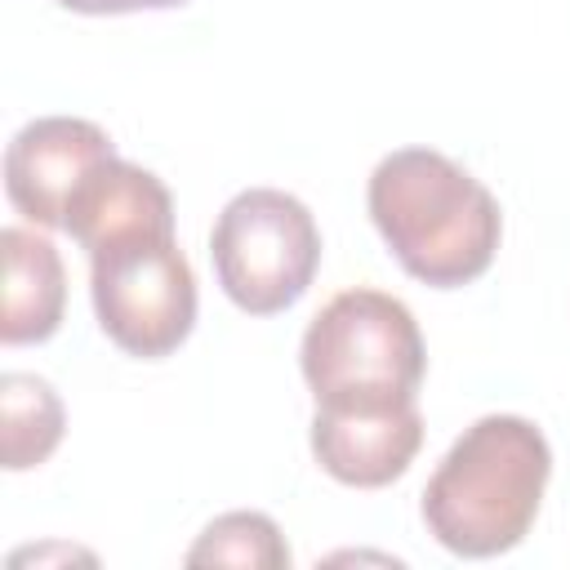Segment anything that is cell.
I'll return each mask as SVG.
<instances>
[{
  "label": "cell",
  "instance_id": "obj_3",
  "mask_svg": "<svg viewBox=\"0 0 570 570\" xmlns=\"http://www.w3.org/2000/svg\"><path fill=\"white\" fill-rule=\"evenodd\" d=\"M298 365L321 410H379L419 396L428 347L401 298L356 285L312 316Z\"/></svg>",
  "mask_w": 570,
  "mask_h": 570
},
{
  "label": "cell",
  "instance_id": "obj_8",
  "mask_svg": "<svg viewBox=\"0 0 570 570\" xmlns=\"http://www.w3.org/2000/svg\"><path fill=\"white\" fill-rule=\"evenodd\" d=\"M151 227H174L169 187L151 169L116 156L76 191L62 232H71V240L85 254H94L107 240H120V236H134V232H151Z\"/></svg>",
  "mask_w": 570,
  "mask_h": 570
},
{
  "label": "cell",
  "instance_id": "obj_4",
  "mask_svg": "<svg viewBox=\"0 0 570 570\" xmlns=\"http://www.w3.org/2000/svg\"><path fill=\"white\" fill-rule=\"evenodd\" d=\"M209 258L223 294L240 312L276 316L307 294L321 267V232L298 196L281 187H245L223 205Z\"/></svg>",
  "mask_w": 570,
  "mask_h": 570
},
{
  "label": "cell",
  "instance_id": "obj_11",
  "mask_svg": "<svg viewBox=\"0 0 570 570\" xmlns=\"http://www.w3.org/2000/svg\"><path fill=\"white\" fill-rule=\"evenodd\" d=\"M187 566H254V570H285L289 543L267 512H223L200 530L187 548Z\"/></svg>",
  "mask_w": 570,
  "mask_h": 570
},
{
  "label": "cell",
  "instance_id": "obj_6",
  "mask_svg": "<svg viewBox=\"0 0 570 570\" xmlns=\"http://www.w3.org/2000/svg\"><path fill=\"white\" fill-rule=\"evenodd\" d=\"M116 160L107 129L80 116H40L27 120L4 151V191L9 205L36 227H67L76 191Z\"/></svg>",
  "mask_w": 570,
  "mask_h": 570
},
{
  "label": "cell",
  "instance_id": "obj_7",
  "mask_svg": "<svg viewBox=\"0 0 570 570\" xmlns=\"http://www.w3.org/2000/svg\"><path fill=\"white\" fill-rule=\"evenodd\" d=\"M423 445V414L414 401L379 410H321L312 414L316 463L356 490L392 485Z\"/></svg>",
  "mask_w": 570,
  "mask_h": 570
},
{
  "label": "cell",
  "instance_id": "obj_5",
  "mask_svg": "<svg viewBox=\"0 0 570 570\" xmlns=\"http://www.w3.org/2000/svg\"><path fill=\"white\" fill-rule=\"evenodd\" d=\"M89 294L102 334L142 361L178 352L196 325V276L174 227L134 232L94 249Z\"/></svg>",
  "mask_w": 570,
  "mask_h": 570
},
{
  "label": "cell",
  "instance_id": "obj_12",
  "mask_svg": "<svg viewBox=\"0 0 570 570\" xmlns=\"http://www.w3.org/2000/svg\"><path fill=\"white\" fill-rule=\"evenodd\" d=\"M53 4H62V9H71V13H94V18H102V13H142V9H178V4H187V0H53Z\"/></svg>",
  "mask_w": 570,
  "mask_h": 570
},
{
  "label": "cell",
  "instance_id": "obj_1",
  "mask_svg": "<svg viewBox=\"0 0 570 570\" xmlns=\"http://www.w3.org/2000/svg\"><path fill=\"white\" fill-rule=\"evenodd\" d=\"M365 205L392 258L432 289L476 281L499 254L503 214L494 191L432 147L383 156L370 174Z\"/></svg>",
  "mask_w": 570,
  "mask_h": 570
},
{
  "label": "cell",
  "instance_id": "obj_2",
  "mask_svg": "<svg viewBox=\"0 0 570 570\" xmlns=\"http://www.w3.org/2000/svg\"><path fill=\"white\" fill-rule=\"evenodd\" d=\"M548 476V436L521 414H485L463 428L428 476V534L454 557H499L530 534Z\"/></svg>",
  "mask_w": 570,
  "mask_h": 570
},
{
  "label": "cell",
  "instance_id": "obj_9",
  "mask_svg": "<svg viewBox=\"0 0 570 570\" xmlns=\"http://www.w3.org/2000/svg\"><path fill=\"white\" fill-rule=\"evenodd\" d=\"M4 312H0V338L9 347L18 343H45L62 325L67 307V267L49 236L27 227H4Z\"/></svg>",
  "mask_w": 570,
  "mask_h": 570
},
{
  "label": "cell",
  "instance_id": "obj_10",
  "mask_svg": "<svg viewBox=\"0 0 570 570\" xmlns=\"http://www.w3.org/2000/svg\"><path fill=\"white\" fill-rule=\"evenodd\" d=\"M0 410H4V468L9 472L40 468L58 450L67 428L58 392L40 374L9 370L0 379Z\"/></svg>",
  "mask_w": 570,
  "mask_h": 570
}]
</instances>
